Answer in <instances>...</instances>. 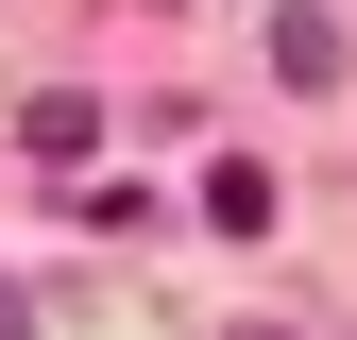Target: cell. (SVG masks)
I'll list each match as a JSON object with an SVG mask.
<instances>
[{"label":"cell","mask_w":357,"mask_h":340,"mask_svg":"<svg viewBox=\"0 0 357 340\" xmlns=\"http://www.w3.org/2000/svg\"><path fill=\"white\" fill-rule=\"evenodd\" d=\"M0 340H17V323H0Z\"/></svg>","instance_id":"obj_1"}]
</instances>
